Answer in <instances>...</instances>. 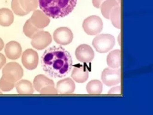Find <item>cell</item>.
Instances as JSON below:
<instances>
[{
    "label": "cell",
    "mask_w": 153,
    "mask_h": 115,
    "mask_svg": "<svg viewBox=\"0 0 153 115\" xmlns=\"http://www.w3.org/2000/svg\"><path fill=\"white\" fill-rule=\"evenodd\" d=\"M41 62L44 71L53 78L67 76L73 65L70 53L60 46H53L46 50L41 57Z\"/></svg>",
    "instance_id": "cell-1"
},
{
    "label": "cell",
    "mask_w": 153,
    "mask_h": 115,
    "mask_svg": "<svg viewBox=\"0 0 153 115\" xmlns=\"http://www.w3.org/2000/svg\"><path fill=\"white\" fill-rule=\"evenodd\" d=\"M77 0H39L40 8L47 16L60 19L71 13Z\"/></svg>",
    "instance_id": "cell-2"
},
{
    "label": "cell",
    "mask_w": 153,
    "mask_h": 115,
    "mask_svg": "<svg viewBox=\"0 0 153 115\" xmlns=\"http://www.w3.org/2000/svg\"><path fill=\"white\" fill-rule=\"evenodd\" d=\"M92 44L97 52L104 53L109 52L114 48L115 40L114 36L111 34H101L94 38Z\"/></svg>",
    "instance_id": "cell-3"
},
{
    "label": "cell",
    "mask_w": 153,
    "mask_h": 115,
    "mask_svg": "<svg viewBox=\"0 0 153 115\" xmlns=\"http://www.w3.org/2000/svg\"><path fill=\"white\" fill-rule=\"evenodd\" d=\"M2 73V77L4 79L16 84L22 77L23 70L19 64L16 62H10L4 66Z\"/></svg>",
    "instance_id": "cell-4"
},
{
    "label": "cell",
    "mask_w": 153,
    "mask_h": 115,
    "mask_svg": "<svg viewBox=\"0 0 153 115\" xmlns=\"http://www.w3.org/2000/svg\"><path fill=\"white\" fill-rule=\"evenodd\" d=\"M82 27L85 33L88 35H97L102 30V21L100 17L92 15L84 20Z\"/></svg>",
    "instance_id": "cell-5"
},
{
    "label": "cell",
    "mask_w": 153,
    "mask_h": 115,
    "mask_svg": "<svg viewBox=\"0 0 153 115\" xmlns=\"http://www.w3.org/2000/svg\"><path fill=\"white\" fill-rule=\"evenodd\" d=\"M101 79L103 84L108 87L117 85L121 80V71L120 68L107 67L102 72Z\"/></svg>",
    "instance_id": "cell-6"
},
{
    "label": "cell",
    "mask_w": 153,
    "mask_h": 115,
    "mask_svg": "<svg viewBox=\"0 0 153 115\" xmlns=\"http://www.w3.org/2000/svg\"><path fill=\"white\" fill-rule=\"evenodd\" d=\"M52 42L51 34L44 30L37 33L32 39V46L38 50H44Z\"/></svg>",
    "instance_id": "cell-7"
},
{
    "label": "cell",
    "mask_w": 153,
    "mask_h": 115,
    "mask_svg": "<svg viewBox=\"0 0 153 115\" xmlns=\"http://www.w3.org/2000/svg\"><path fill=\"white\" fill-rule=\"evenodd\" d=\"M73 36L71 30L65 27L57 28L53 34L54 41L56 43L63 46L70 44L73 40Z\"/></svg>",
    "instance_id": "cell-8"
},
{
    "label": "cell",
    "mask_w": 153,
    "mask_h": 115,
    "mask_svg": "<svg viewBox=\"0 0 153 115\" xmlns=\"http://www.w3.org/2000/svg\"><path fill=\"white\" fill-rule=\"evenodd\" d=\"M39 62L38 53L33 49H27L22 53V62L23 66L27 70H33L36 69Z\"/></svg>",
    "instance_id": "cell-9"
},
{
    "label": "cell",
    "mask_w": 153,
    "mask_h": 115,
    "mask_svg": "<svg viewBox=\"0 0 153 115\" xmlns=\"http://www.w3.org/2000/svg\"><path fill=\"white\" fill-rule=\"evenodd\" d=\"M75 55L77 59L82 63H90L95 57V53L90 46L82 44L76 49Z\"/></svg>",
    "instance_id": "cell-10"
},
{
    "label": "cell",
    "mask_w": 153,
    "mask_h": 115,
    "mask_svg": "<svg viewBox=\"0 0 153 115\" xmlns=\"http://www.w3.org/2000/svg\"><path fill=\"white\" fill-rule=\"evenodd\" d=\"M6 57L10 60H17L22 55V48L19 42L11 41L6 44L5 48Z\"/></svg>",
    "instance_id": "cell-11"
},
{
    "label": "cell",
    "mask_w": 153,
    "mask_h": 115,
    "mask_svg": "<svg viewBox=\"0 0 153 115\" xmlns=\"http://www.w3.org/2000/svg\"><path fill=\"white\" fill-rule=\"evenodd\" d=\"M31 22L35 27L40 29H44L49 25L50 18L43 12L39 10H35L30 18Z\"/></svg>",
    "instance_id": "cell-12"
},
{
    "label": "cell",
    "mask_w": 153,
    "mask_h": 115,
    "mask_svg": "<svg viewBox=\"0 0 153 115\" xmlns=\"http://www.w3.org/2000/svg\"><path fill=\"white\" fill-rule=\"evenodd\" d=\"M76 89V85L72 79L67 78L59 80L56 85V90L60 95L72 94Z\"/></svg>",
    "instance_id": "cell-13"
},
{
    "label": "cell",
    "mask_w": 153,
    "mask_h": 115,
    "mask_svg": "<svg viewBox=\"0 0 153 115\" xmlns=\"http://www.w3.org/2000/svg\"><path fill=\"white\" fill-rule=\"evenodd\" d=\"M71 77L77 83H84L89 78V72L85 66H77L73 68Z\"/></svg>",
    "instance_id": "cell-14"
},
{
    "label": "cell",
    "mask_w": 153,
    "mask_h": 115,
    "mask_svg": "<svg viewBox=\"0 0 153 115\" xmlns=\"http://www.w3.org/2000/svg\"><path fill=\"white\" fill-rule=\"evenodd\" d=\"M15 87L19 95H32L34 93L33 86L32 83L27 80H20L16 83Z\"/></svg>",
    "instance_id": "cell-15"
},
{
    "label": "cell",
    "mask_w": 153,
    "mask_h": 115,
    "mask_svg": "<svg viewBox=\"0 0 153 115\" xmlns=\"http://www.w3.org/2000/svg\"><path fill=\"white\" fill-rule=\"evenodd\" d=\"M107 64L111 68H119L121 64V52L115 50L109 53L107 58Z\"/></svg>",
    "instance_id": "cell-16"
},
{
    "label": "cell",
    "mask_w": 153,
    "mask_h": 115,
    "mask_svg": "<svg viewBox=\"0 0 153 115\" xmlns=\"http://www.w3.org/2000/svg\"><path fill=\"white\" fill-rule=\"evenodd\" d=\"M48 86H54V83L52 80L43 74H39L35 77L33 80V86L36 91L39 92L42 88Z\"/></svg>",
    "instance_id": "cell-17"
},
{
    "label": "cell",
    "mask_w": 153,
    "mask_h": 115,
    "mask_svg": "<svg viewBox=\"0 0 153 115\" xmlns=\"http://www.w3.org/2000/svg\"><path fill=\"white\" fill-rule=\"evenodd\" d=\"M13 13L10 9L7 8L0 9V25L10 26L14 21Z\"/></svg>",
    "instance_id": "cell-18"
},
{
    "label": "cell",
    "mask_w": 153,
    "mask_h": 115,
    "mask_svg": "<svg viewBox=\"0 0 153 115\" xmlns=\"http://www.w3.org/2000/svg\"><path fill=\"white\" fill-rule=\"evenodd\" d=\"M119 6V3L116 0H106L100 6L101 12L103 17L109 19L110 13L114 7Z\"/></svg>",
    "instance_id": "cell-19"
},
{
    "label": "cell",
    "mask_w": 153,
    "mask_h": 115,
    "mask_svg": "<svg viewBox=\"0 0 153 115\" xmlns=\"http://www.w3.org/2000/svg\"><path fill=\"white\" fill-rule=\"evenodd\" d=\"M86 88L90 95H100L102 92V84L99 80H92L87 84Z\"/></svg>",
    "instance_id": "cell-20"
},
{
    "label": "cell",
    "mask_w": 153,
    "mask_h": 115,
    "mask_svg": "<svg viewBox=\"0 0 153 115\" xmlns=\"http://www.w3.org/2000/svg\"><path fill=\"white\" fill-rule=\"evenodd\" d=\"M109 19L112 25L116 28L120 29L121 27V8L120 6L114 7L110 13Z\"/></svg>",
    "instance_id": "cell-21"
},
{
    "label": "cell",
    "mask_w": 153,
    "mask_h": 115,
    "mask_svg": "<svg viewBox=\"0 0 153 115\" xmlns=\"http://www.w3.org/2000/svg\"><path fill=\"white\" fill-rule=\"evenodd\" d=\"M43 30V29L38 28L31 22L30 19H28L23 26V32L25 35L32 39L33 36L39 32Z\"/></svg>",
    "instance_id": "cell-22"
},
{
    "label": "cell",
    "mask_w": 153,
    "mask_h": 115,
    "mask_svg": "<svg viewBox=\"0 0 153 115\" xmlns=\"http://www.w3.org/2000/svg\"><path fill=\"white\" fill-rule=\"evenodd\" d=\"M19 2L23 10L29 13L38 8L39 0H19Z\"/></svg>",
    "instance_id": "cell-23"
},
{
    "label": "cell",
    "mask_w": 153,
    "mask_h": 115,
    "mask_svg": "<svg viewBox=\"0 0 153 115\" xmlns=\"http://www.w3.org/2000/svg\"><path fill=\"white\" fill-rule=\"evenodd\" d=\"M11 8L13 12L18 16H25L29 13L23 10L22 7L21 6L19 0H12L11 2Z\"/></svg>",
    "instance_id": "cell-24"
},
{
    "label": "cell",
    "mask_w": 153,
    "mask_h": 115,
    "mask_svg": "<svg viewBox=\"0 0 153 115\" xmlns=\"http://www.w3.org/2000/svg\"><path fill=\"white\" fill-rule=\"evenodd\" d=\"M15 84L7 81L1 77V78L0 79V89L2 91H10L14 88Z\"/></svg>",
    "instance_id": "cell-25"
},
{
    "label": "cell",
    "mask_w": 153,
    "mask_h": 115,
    "mask_svg": "<svg viewBox=\"0 0 153 115\" xmlns=\"http://www.w3.org/2000/svg\"><path fill=\"white\" fill-rule=\"evenodd\" d=\"M42 95H51V94H58V92L54 88V86H48L42 88L39 91Z\"/></svg>",
    "instance_id": "cell-26"
},
{
    "label": "cell",
    "mask_w": 153,
    "mask_h": 115,
    "mask_svg": "<svg viewBox=\"0 0 153 115\" xmlns=\"http://www.w3.org/2000/svg\"><path fill=\"white\" fill-rule=\"evenodd\" d=\"M121 87L120 86L111 88L108 92V94L109 95H120L121 94Z\"/></svg>",
    "instance_id": "cell-27"
},
{
    "label": "cell",
    "mask_w": 153,
    "mask_h": 115,
    "mask_svg": "<svg viewBox=\"0 0 153 115\" xmlns=\"http://www.w3.org/2000/svg\"><path fill=\"white\" fill-rule=\"evenodd\" d=\"M106 0H92V4L96 8H99L102 3Z\"/></svg>",
    "instance_id": "cell-28"
},
{
    "label": "cell",
    "mask_w": 153,
    "mask_h": 115,
    "mask_svg": "<svg viewBox=\"0 0 153 115\" xmlns=\"http://www.w3.org/2000/svg\"><path fill=\"white\" fill-rule=\"evenodd\" d=\"M6 63V58L4 55L0 53V69H1L2 67L5 65Z\"/></svg>",
    "instance_id": "cell-29"
},
{
    "label": "cell",
    "mask_w": 153,
    "mask_h": 115,
    "mask_svg": "<svg viewBox=\"0 0 153 115\" xmlns=\"http://www.w3.org/2000/svg\"><path fill=\"white\" fill-rule=\"evenodd\" d=\"M4 47V41L0 38V51H2Z\"/></svg>",
    "instance_id": "cell-30"
},
{
    "label": "cell",
    "mask_w": 153,
    "mask_h": 115,
    "mask_svg": "<svg viewBox=\"0 0 153 115\" xmlns=\"http://www.w3.org/2000/svg\"><path fill=\"white\" fill-rule=\"evenodd\" d=\"M117 2H118V3H119V4H120V0H117Z\"/></svg>",
    "instance_id": "cell-31"
},
{
    "label": "cell",
    "mask_w": 153,
    "mask_h": 115,
    "mask_svg": "<svg viewBox=\"0 0 153 115\" xmlns=\"http://www.w3.org/2000/svg\"><path fill=\"white\" fill-rule=\"evenodd\" d=\"M2 92H1V91L0 90V95H2Z\"/></svg>",
    "instance_id": "cell-32"
}]
</instances>
